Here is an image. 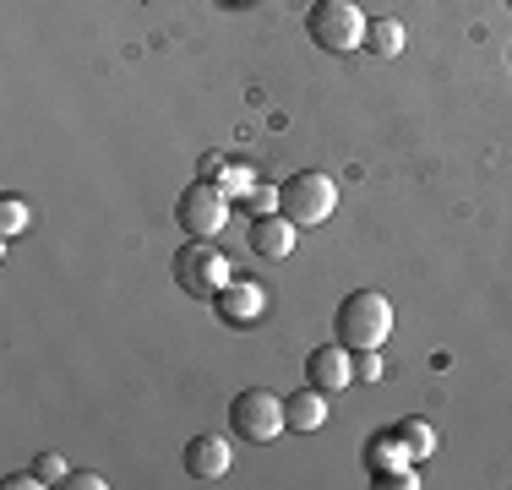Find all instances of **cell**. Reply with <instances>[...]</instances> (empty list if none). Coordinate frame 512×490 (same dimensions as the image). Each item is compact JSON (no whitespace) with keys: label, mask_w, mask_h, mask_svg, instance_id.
<instances>
[{"label":"cell","mask_w":512,"mask_h":490,"mask_svg":"<svg viewBox=\"0 0 512 490\" xmlns=\"http://www.w3.org/2000/svg\"><path fill=\"white\" fill-rule=\"evenodd\" d=\"M295 235H300V224L295 218H284V213H262L251 224V235H246V245L262 262H289L295 256Z\"/></svg>","instance_id":"cell-8"},{"label":"cell","mask_w":512,"mask_h":490,"mask_svg":"<svg viewBox=\"0 0 512 490\" xmlns=\"http://www.w3.org/2000/svg\"><path fill=\"white\" fill-rule=\"evenodd\" d=\"M175 284L191 294V300H213L218 289L229 284V256L218 251L213 240H191L175 251Z\"/></svg>","instance_id":"cell-4"},{"label":"cell","mask_w":512,"mask_h":490,"mask_svg":"<svg viewBox=\"0 0 512 490\" xmlns=\"http://www.w3.org/2000/svg\"><path fill=\"white\" fill-rule=\"evenodd\" d=\"M376 485L382 490H414L420 480H414V469H376Z\"/></svg>","instance_id":"cell-17"},{"label":"cell","mask_w":512,"mask_h":490,"mask_svg":"<svg viewBox=\"0 0 512 490\" xmlns=\"http://www.w3.org/2000/svg\"><path fill=\"white\" fill-rule=\"evenodd\" d=\"M229 463H235V452H229V441L224 436H191L186 441V474L191 480H224L229 474Z\"/></svg>","instance_id":"cell-10"},{"label":"cell","mask_w":512,"mask_h":490,"mask_svg":"<svg viewBox=\"0 0 512 490\" xmlns=\"http://www.w3.org/2000/svg\"><path fill=\"white\" fill-rule=\"evenodd\" d=\"M333 338L344 343L349 354H365V349H387L393 338V300L382 289H355L338 300V316H333Z\"/></svg>","instance_id":"cell-1"},{"label":"cell","mask_w":512,"mask_h":490,"mask_svg":"<svg viewBox=\"0 0 512 490\" xmlns=\"http://www.w3.org/2000/svg\"><path fill=\"white\" fill-rule=\"evenodd\" d=\"M33 474H39V485H66V458H60V452H39V458H33Z\"/></svg>","instance_id":"cell-16"},{"label":"cell","mask_w":512,"mask_h":490,"mask_svg":"<svg viewBox=\"0 0 512 490\" xmlns=\"http://www.w3.org/2000/svg\"><path fill=\"white\" fill-rule=\"evenodd\" d=\"M284 420H289V431H295V436L322 431V425H327V392H316V387L306 382V392L284 398Z\"/></svg>","instance_id":"cell-11"},{"label":"cell","mask_w":512,"mask_h":490,"mask_svg":"<svg viewBox=\"0 0 512 490\" xmlns=\"http://www.w3.org/2000/svg\"><path fill=\"white\" fill-rule=\"evenodd\" d=\"M22 229H28V202H22V196H6V202H0V235H22Z\"/></svg>","instance_id":"cell-15"},{"label":"cell","mask_w":512,"mask_h":490,"mask_svg":"<svg viewBox=\"0 0 512 490\" xmlns=\"http://www.w3.org/2000/svg\"><path fill=\"white\" fill-rule=\"evenodd\" d=\"M365 11L355 0H316L311 17H306V33L322 55H349V49H365Z\"/></svg>","instance_id":"cell-2"},{"label":"cell","mask_w":512,"mask_h":490,"mask_svg":"<svg viewBox=\"0 0 512 490\" xmlns=\"http://www.w3.org/2000/svg\"><path fill=\"white\" fill-rule=\"evenodd\" d=\"M251 202H256V213H278V191H256Z\"/></svg>","instance_id":"cell-21"},{"label":"cell","mask_w":512,"mask_h":490,"mask_svg":"<svg viewBox=\"0 0 512 490\" xmlns=\"http://www.w3.org/2000/svg\"><path fill=\"white\" fill-rule=\"evenodd\" d=\"M278 213L295 218L300 229L327 224V218L338 213V186H333V175H322V169H300V175H289L284 186H278Z\"/></svg>","instance_id":"cell-3"},{"label":"cell","mask_w":512,"mask_h":490,"mask_svg":"<svg viewBox=\"0 0 512 490\" xmlns=\"http://www.w3.org/2000/svg\"><path fill=\"white\" fill-rule=\"evenodd\" d=\"M382 376V349H365L355 360V382H376Z\"/></svg>","instance_id":"cell-18"},{"label":"cell","mask_w":512,"mask_h":490,"mask_svg":"<svg viewBox=\"0 0 512 490\" xmlns=\"http://www.w3.org/2000/svg\"><path fill=\"white\" fill-rule=\"evenodd\" d=\"M365 49H371L376 60H393V55H404V22H393V17L371 22V28H365Z\"/></svg>","instance_id":"cell-13"},{"label":"cell","mask_w":512,"mask_h":490,"mask_svg":"<svg viewBox=\"0 0 512 490\" xmlns=\"http://www.w3.org/2000/svg\"><path fill=\"white\" fill-rule=\"evenodd\" d=\"M393 436H398V447H404V458H431L436 452V425L431 420H398Z\"/></svg>","instance_id":"cell-12"},{"label":"cell","mask_w":512,"mask_h":490,"mask_svg":"<svg viewBox=\"0 0 512 490\" xmlns=\"http://www.w3.org/2000/svg\"><path fill=\"white\" fill-rule=\"evenodd\" d=\"M224 164H229L224 153H202V164H197V169H202V180H218V169H224Z\"/></svg>","instance_id":"cell-20"},{"label":"cell","mask_w":512,"mask_h":490,"mask_svg":"<svg viewBox=\"0 0 512 490\" xmlns=\"http://www.w3.org/2000/svg\"><path fill=\"white\" fill-rule=\"evenodd\" d=\"M306 382L316 392H344L349 382H355V360H349V349L344 343H327V349H311L306 354Z\"/></svg>","instance_id":"cell-9"},{"label":"cell","mask_w":512,"mask_h":490,"mask_svg":"<svg viewBox=\"0 0 512 490\" xmlns=\"http://www.w3.org/2000/svg\"><path fill=\"white\" fill-rule=\"evenodd\" d=\"M213 311L224 327H251L267 316V289L262 284H246V278H229L224 289L213 294Z\"/></svg>","instance_id":"cell-7"},{"label":"cell","mask_w":512,"mask_h":490,"mask_svg":"<svg viewBox=\"0 0 512 490\" xmlns=\"http://www.w3.org/2000/svg\"><path fill=\"white\" fill-rule=\"evenodd\" d=\"M109 480H104V474H93V469H71L66 474V490H104Z\"/></svg>","instance_id":"cell-19"},{"label":"cell","mask_w":512,"mask_h":490,"mask_svg":"<svg viewBox=\"0 0 512 490\" xmlns=\"http://www.w3.org/2000/svg\"><path fill=\"white\" fill-rule=\"evenodd\" d=\"M6 485H11V490H28V485H39V474H33V469H22V474H6Z\"/></svg>","instance_id":"cell-22"},{"label":"cell","mask_w":512,"mask_h":490,"mask_svg":"<svg viewBox=\"0 0 512 490\" xmlns=\"http://www.w3.org/2000/svg\"><path fill=\"white\" fill-rule=\"evenodd\" d=\"M175 218H180V229H186L191 240H213L218 229L229 224V191L218 186V180H197V186L180 191Z\"/></svg>","instance_id":"cell-6"},{"label":"cell","mask_w":512,"mask_h":490,"mask_svg":"<svg viewBox=\"0 0 512 490\" xmlns=\"http://www.w3.org/2000/svg\"><path fill=\"white\" fill-rule=\"evenodd\" d=\"M229 431L246 436V441H278V436L289 431L284 398H278V392H267V387L240 392V398L229 403Z\"/></svg>","instance_id":"cell-5"},{"label":"cell","mask_w":512,"mask_h":490,"mask_svg":"<svg viewBox=\"0 0 512 490\" xmlns=\"http://www.w3.org/2000/svg\"><path fill=\"white\" fill-rule=\"evenodd\" d=\"M218 175H224L218 186H224L229 196H251V191H256V169H251V164H224Z\"/></svg>","instance_id":"cell-14"}]
</instances>
